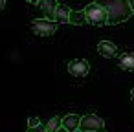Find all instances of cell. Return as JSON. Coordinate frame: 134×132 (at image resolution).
Here are the masks:
<instances>
[{"mask_svg": "<svg viewBox=\"0 0 134 132\" xmlns=\"http://www.w3.org/2000/svg\"><path fill=\"white\" fill-rule=\"evenodd\" d=\"M107 13V24H119L132 15L127 0H96Z\"/></svg>", "mask_w": 134, "mask_h": 132, "instance_id": "cell-1", "label": "cell"}, {"mask_svg": "<svg viewBox=\"0 0 134 132\" xmlns=\"http://www.w3.org/2000/svg\"><path fill=\"white\" fill-rule=\"evenodd\" d=\"M83 13H85L86 22H90V24H96V26H103V24H107V13H105V9H103L97 2L88 4V6L85 8Z\"/></svg>", "mask_w": 134, "mask_h": 132, "instance_id": "cell-2", "label": "cell"}, {"mask_svg": "<svg viewBox=\"0 0 134 132\" xmlns=\"http://www.w3.org/2000/svg\"><path fill=\"white\" fill-rule=\"evenodd\" d=\"M79 130L81 132H105L107 127H105V121L96 116V114H86L85 117H81L79 121Z\"/></svg>", "mask_w": 134, "mask_h": 132, "instance_id": "cell-3", "label": "cell"}, {"mask_svg": "<svg viewBox=\"0 0 134 132\" xmlns=\"http://www.w3.org/2000/svg\"><path fill=\"white\" fill-rule=\"evenodd\" d=\"M31 30L37 37H52L57 31V24L48 19H37L31 22Z\"/></svg>", "mask_w": 134, "mask_h": 132, "instance_id": "cell-4", "label": "cell"}, {"mask_svg": "<svg viewBox=\"0 0 134 132\" xmlns=\"http://www.w3.org/2000/svg\"><path fill=\"white\" fill-rule=\"evenodd\" d=\"M88 70H90V64L85 59H74L68 62V72L74 77H85L88 73Z\"/></svg>", "mask_w": 134, "mask_h": 132, "instance_id": "cell-5", "label": "cell"}, {"mask_svg": "<svg viewBox=\"0 0 134 132\" xmlns=\"http://www.w3.org/2000/svg\"><path fill=\"white\" fill-rule=\"evenodd\" d=\"M97 51H99V55L105 57V59H114L116 53H118V46H116L114 42H110V41H101V42L97 44Z\"/></svg>", "mask_w": 134, "mask_h": 132, "instance_id": "cell-6", "label": "cell"}, {"mask_svg": "<svg viewBox=\"0 0 134 132\" xmlns=\"http://www.w3.org/2000/svg\"><path fill=\"white\" fill-rule=\"evenodd\" d=\"M57 6H59L57 0H39V2H37V8L42 9V13L46 15L48 20H53V11H55Z\"/></svg>", "mask_w": 134, "mask_h": 132, "instance_id": "cell-7", "label": "cell"}, {"mask_svg": "<svg viewBox=\"0 0 134 132\" xmlns=\"http://www.w3.org/2000/svg\"><path fill=\"white\" fill-rule=\"evenodd\" d=\"M79 121H81V117L77 114H68L66 117L61 119V127L66 128L68 132H75V130H79Z\"/></svg>", "mask_w": 134, "mask_h": 132, "instance_id": "cell-8", "label": "cell"}, {"mask_svg": "<svg viewBox=\"0 0 134 132\" xmlns=\"http://www.w3.org/2000/svg\"><path fill=\"white\" fill-rule=\"evenodd\" d=\"M68 15H70V9L63 4H59L53 11V22H59V24H68Z\"/></svg>", "mask_w": 134, "mask_h": 132, "instance_id": "cell-9", "label": "cell"}, {"mask_svg": "<svg viewBox=\"0 0 134 132\" xmlns=\"http://www.w3.org/2000/svg\"><path fill=\"white\" fill-rule=\"evenodd\" d=\"M119 68L125 72H134V53H123L119 57Z\"/></svg>", "mask_w": 134, "mask_h": 132, "instance_id": "cell-10", "label": "cell"}, {"mask_svg": "<svg viewBox=\"0 0 134 132\" xmlns=\"http://www.w3.org/2000/svg\"><path fill=\"white\" fill-rule=\"evenodd\" d=\"M68 22H70V24H75V26L85 24V22H86L85 13H83V11H70V15H68Z\"/></svg>", "mask_w": 134, "mask_h": 132, "instance_id": "cell-11", "label": "cell"}, {"mask_svg": "<svg viewBox=\"0 0 134 132\" xmlns=\"http://www.w3.org/2000/svg\"><path fill=\"white\" fill-rule=\"evenodd\" d=\"M44 128H46V132H57V130L61 128V117H59V116L50 117L48 123L44 125Z\"/></svg>", "mask_w": 134, "mask_h": 132, "instance_id": "cell-12", "label": "cell"}, {"mask_svg": "<svg viewBox=\"0 0 134 132\" xmlns=\"http://www.w3.org/2000/svg\"><path fill=\"white\" fill-rule=\"evenodd\" d=\"M37 125H41V119H39L37 116H31V117L28 119V127L33 128V127H37Z\"/></svg>", "mask_w": 134, "mask_h": 132, "instance_id": "cell-13", "label": "cell"}, {"mask_svg": "<svg viewBox=\"0 0 134 132\" xmlns=\"http://www.w3.org/2000/svg\"><path fill=\"white\" fill-rule=\"evenodd\" d=\"M28 132H46V128H44V125H37V127L30 128Z\"/></svg>", "mask_w": 134, "mask_h": 132, "instance_id": "cell-14", "label": "cell"}, {"mask_svg": "<svg viewBox=\"0 0 134 132\" xmlns=\"http://www.w3.org/2000/svg\"><path fill=\"white\" fill-rule=\"evenodd\" d=\"M129 2V6H130V9H132V13H134V0H127Z\"/></svg>", "mask_w": 134, "mask_h": 132, "instance_id": "cell-15", "label": "cell"}, {"mask_svg": "<svg viewBox=\"0 0 134 132\" xmlns=\"http://www.w3.org/2000/svg\"><path fill=\"white\" fill-rule=\"evenodd\" d=\"M6 8V0H0V9H4Z\"/></svg>", "mask_w": 134, "mask_h": 132, "instance_id": "cell-16", "label": "cell"}, {"mask_svg": "<svg viewBox=\"0 0 134 132\" xmlns=\"http://www.w3.org/2000/svg\"><path fill=\"white\" fill-rule=\"evenodd\" d=\"M130 99H132V103H134V88L130 90Z\"/></svg>", "mask_w": 134, "mask_h": 132, "instance_id": "cell-17", "label": "cell"}, {"mask_svg": "<svg viewBox=\"0 0 134 132\" xmlns=\"http://www.w3.org/2000/svg\"><path fill=\"white\" fill-rule=\"evenodd\" d=\"M57 132H68V130H66V128H63V127H61V128H59V130H57Z\"/></svg>", "mask_w": 134, "mask_h": 132, "instance_id": "cell-18", "label": "cell"}, {"mask_svg": "<svg viewBox=\"0 0 134 132\" xmlns=\"http://www.w3.org/2000/svg\"><path fill=\"white\" fill-rule=\"evenodd\" d=\"M30 2H31V4H37V2H39V0H30Z\"/></svg>", "mask_w": 134, "mask_h": 132, "instance_id": "cell-19", "label": "cell"}, {"mask_svg": "<svg viewBox=\"0 0 134 132\" xmlns=\"http://www.w3.org/2000/svg\"><path fill=\"white\" fill-rule=\"evenodd\" d=\"M75 132H81V130H75Z\"/></svg>", "mask_w": 134, "mask_h": 132, "instance_id": "cell-20", "label": "cell"}, {"mask_svg": "<svg viewBox=\"0 0 134 132\" xmlns=\"http://www.w3.org/2000/svg\"><path fill=\"white\" fill-rule=\"evenodd\" d=\"M26 2H30V0H26Z\"/></svg>", "mask_w": 134, "mask_h": 132, "instance_id": "cell-21", "label": "cell"}]
</instances>
